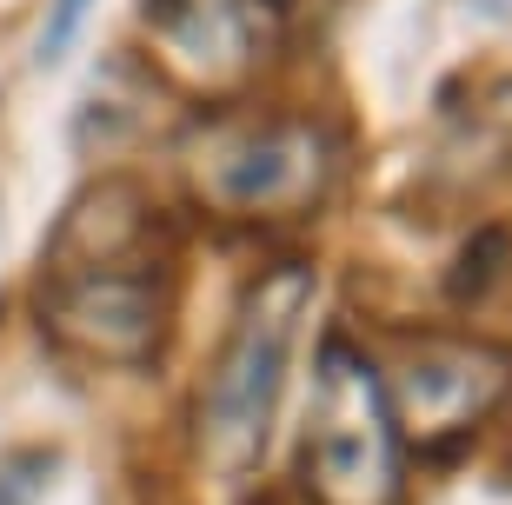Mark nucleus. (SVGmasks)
I'll list each match as a JSON object with an SVG mask.
<instances>
[{
  "mask_svg": "<svg viewBox=\"0 0 512 505\" xmlns=\"http://www.w3.org/2000/svg\"><path fill=\"white\" fill-rule=\"evenodd\" d=\"M87 7H94V0H54V7H47V20H40V40H34V60H40V67L67 60L74 34L87 27Z\"/></svg>",
  "mask_w": 512,
  "mask_h": 505,
  "instance_id": "6e6552de",
  "label": "nucleus"
},
{
  "mask_svg": "<svg viewBox=\"0 0 512 505\" xmlns=\"http://www.w3.org/2000/svg\"><path fill=\"white\" fill-rule=\"evenodd\" d=\"M153 34L193 80H227L253 60V7L247 0H153Z\"/></svg>",
  "mask_w": 512,
  "mask_h": 505,
  "instance_id": "423d86ee",
  "label": "nucleus"
},
{
  "mask_svg": "<svg viewBox=\"0 0 512 505\" xmlns=\"http://www.w3.org/2000/svg\"><path fill=\"white\" fill-rule=\"evenodd\" d=\"M167 293H173V253L160 233V213L140 187H94L60 220L47 253L40 313L54 339L80 346L94 359H153L167 333Z\"/></svg>",
  "mask_w": 512,
  "mask_h": 505,
  "instance_id": "f257e3e1",
  "label": "nucleus"
},
{
  "mask_svg": "<svg viewBox=\"0 0 512 505\" xmlns=\"http://www.w3.org/2000/svg\"><path fill=\"white\" fill-rule=\"evenodd\" d=\"M506 386H512V359L499 346H426V353H413L386 386L399 446L453 452L506 399Z\"/></svg>",
  "mask_w": 512,
  "mask_h": 505,
  "instance_id": "39448f33",
  "label": "nucleus"
},
{
  "mask_svg": "<svg viewBox=\"0 0 512 505\" xmlns=\"http://www.w3.org/2000/svg\"><path fill=\"white\" fill-rule=\"evenodd\" d=\"M506 273H512V226H479L459 246V260L446 266V293H453V306H479L506 286Z\"/></svg>",
  "mask_w": 512,
  "mask_h": 505,
  "instance_id": "0eeeda50",
  "label": "nucleus"
},
{
  "mask_svg": "<svg viewBox=\"0 0 512 505\" xmlns=\"http://www.w3.org/2000/svg\"><path fill=\"white\" fill-rule=\"evenodd\" d=\"M473 7H486V14H512V0H473Z\"/></svg>",
  "mask_w": 512,
  "mask_h": 505,
  "instance_id": "1a4fd4ad",
  "label": "nucleus"
},
{
  "mask_svg": "<svg viewBox=\"0 0 512 505\" xmlns=\"http://www.w3.org/2000/svg\"><path fill=\"white\" fill-rule=\"evenodd\" d=\"M300 486L313 505H399L406 492V446L393 426L386 379L346 333H326L313 359Z\"/></svg>",
  "mask_w": 512,
  "mask_h": 505,
  "instance_id": "7ed1b4c3",
  "label": "nucleus"
},
{
  "mask_svg": "<svg viewBox=\"0 0 512 505\" xmlns=\"http://www.w3.org/2000/svg\"><path fill=\"white\" fill-rule=\"evenodd\" d=\"M306 300H313V266L306 260H280L273 273H260L247 286V300L233 313V333L207 373V393H200V459L213 472L260 466L273 419H280L286 359H293Z\"/></svg>",
  "mask_w": 512,
  "mask_h": 505,
  "instance_id": "f03ea898",
  "label": "nucleus"
},
{
  "mask_svg": "<svg viewBox=\"0 0 512 505\" xmlns=\"http://www.w3.org/2000/svg\"><path fill=\"white\" fill-rule=\"evenodd\" d=\"M333 140L313 120H266L193 153V193L233 220H286L326 193Z\"/></svg>",
  "mask_w": 512,
  "mask_h": 505,
  "instance_id": "20e7f679",
  "label": "nucleus"
}]
</instances>
